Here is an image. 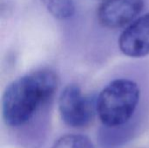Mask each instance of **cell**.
I'll use <instances>...</instances> for the list:
<instances>
[{"instance_id":"obj_7","label":"cell","mask_w":149,"mask_h":148,"mask_svg":"<svg viewBox=\"0 0 149 148\" xmlns=\"http://www.w3.org/2000/svg\"><path fill=\"white\" fill-rule=\"evenodd\" d=\"M51 148H95V146L85 135L65 134L58 138Z\"/></svg>"},{"instance_id":"obj_3","label":"cell","mask_w":149,"mask_h":148,"mask_svg":"<svg viewBox=\"0 0 149 148\" xmlns=\"http://www.w3.org/2000/svg\"><path fill=\"white\" fill-rule=\"evenodd\" d=\"M58 112L63 122L72 128L88 126L95 115L96 101L83 94L77 85H66L58 98Z\"/></svg>"},{"instance_id":"obj_4","label":"cell","mask_w":149,"mask_h":148,"mask_svg":"<svg viewBox=\"0 0 149 148\" xmlns=\"http://www.w3.org/2000/svg\"><path fill=\"white\" fill-rule=\"evenodd\" d=\"M144 7V0H103L97 11L105 28L118 29L133 23Z\"/></svg>"},{"instance_id":"obj_1","label":"cell","mask_w":149,"mask_h":148,"mask_svg":"<svg viewBox=\"0 0 149 148\" xmlns=\"http://www.w3.org/2000/svg\"><path fill=\"white\" fill-rule=\"evenodd\" d=\"M58 85L57 74L48 69L31 72L13 80L2 97L4 124L11 128L29 124L51 101Z\"/></svg>"},{"instance_id":"obj_2","label":"cell","mask_w":149,"mask_h":148,"mask_svg":"<svg viewBox=\"0 0 149 148\" xmlns=\"http://www.w3.org/2000/svg\"><path fill=\"white\" fill-rule=\"evenodd\" d=\"M141 99L138 84L130 79L112 80L96 99V112L100 122L107 128L127 125L135 113Z\"/></svg>"},{"instance_id":"obj_5","label":"cell","mask_w":149,"mask_h":148,"mask_svg":"<svg viewBox=\"0 0 149 148\" xmlns=\"http://www.w3.org/2000/svg\"><path fill=\"white\" fill-rule=\"evenodd\" d=\"M120 51L130 58L149 55V12L135 19L119 38Z\"/></svg>"},{"instance_id":"obj_6","label":"cell","mask_w":149,"mask_h":148,"mask_svg":"<svg viewBox=\"0 0 149 148\" xmlns=\"http://www.w3.org/2000/svg\"><path fill=\"white\" fill-rule=\"evenodd\" d=\"M41 2L51 15L57 19H68L75 11L72 0H41Z\"/></svg>"}]
</instances>
